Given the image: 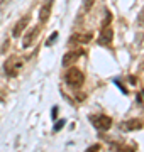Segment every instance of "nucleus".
Wrapping results in <instances>:
<instances>
[{"instance_id":"obj_16","label":"nucleus","mask_w":144,"mask_h":152,"mask_svg":"<svg viewBox=\"0 0 144 152\" xmlns=\"http://www.w3.org/2000/svg\"><path fill=\"white\" fill-rule=\"evenodd\" d=\"M98 149H100V145H98V144H97V145H92V147H90V149H88V151H98Z\"/></svg>"},{"instance_id":"obj_15","label":"nucleus","mask_w":144,"mask_h":152,"mask_svg":"<svg viewBox=\"0 0 144 152\" xmlns=\"http://www.w3.org/2000/svg\"><path fill=\"white\" fill-rule=\"evenodd\" d=\"M56 115H58V107H54L53 112H51V117H53V118H56Z\"/></svg>"},{"instance_id":"obj_7","label":"nucleus","mask_w":144,"mask_h":152,"mask_svg":"<svg viewBox=\"0 0 144 152\" xmlns=\"http://www.w3.org/2000/svg\"><path fill=\"white\" fill-rule=\"evenodd\" d=\"M144 124L143 120L139 118H134V120H127V122H124V124H120V129L126 132H131V130H139V129H143Z\"/></svg>"},{"instance_id":"obj_8","label":"nucleus","mask_w":144,"mask_h":152,"mask_svg":"<svg viewBox=\"0 0 144 152\" xmlns=\"http://www.w3.org/2000/svg\"><path fill=\"white\" fill-rule=\"evenodd\" d=\"M51 7H53V0H48L44 5L39 9V20L43 22V24H44L48 19H49V15H51Z\"/></svg>"},{"instance_id":"obj_5","label":"nucleus","mask_w":144,"mask_h":152,"mask_svg":"<svg viewBox=\"0 0 144 152\" xmlns=\"http://www.w3.org/2000/svg\"><path fill=\"white\" fill-rule=\"evenodd\" d=\"M112 39H114V31L110 27L104 26L102 27V32H100V37H98V44L100 46H110Z\"/></svg>"},{"instance_id":"obj_6","label":"nucleus","mask_w":144,"mask_h":152,"mask_svg":"<svg viewBox=\"0 0 144 152\" xmlns=\"http://www.w3.org/2000/svg\"><path fill=\"white\" fill-rule=\"evenodd\" d=\"M29 20H31V17L29 15H24L22 19H19L17 20V24L14 26V31H12V36L14 37H21V34L26 31V27L29 26Z\"/></svg>"},{"instance_id":"obj_9","label":"nucleus","mask_w":144,"mask_h":152,"mask_svg":"<svg viewBox=\"0 0 144 152\" xmlns=\"http://www.w3.org/2000/svg\"><path fill=\"white\" fill-rule=\"evenodd\" d=\"M82 56V51H71V53H66L65 58H63V66H71L73 63H76Z\"/></svg>"},{"instance_id":"obj_2","label":"nucleus","mask_w":144,"mask_h":152,"mask_svg":"<svg viewBox=\"0 0 144 152\" xmlns=\"http://www.w3.org/2000/svg\"><path fill=\"white\" fill-rule=\"evenodd\" d=\"M4 69H5L7 76H17L19 75V71L22 69V59L17 58V56H10V58L5 61Z\"/></svg>"},{"instance_id":"obj_14","label":"nucleus","mask_w":144,"mask_h":152,"mask_svg":"<svg viewBox=\"0 0 144 152\" xmlns=\"http://www.w3.org/2000/svg\"><path fill=\"white\" fill-rule=\"evenodd\" d=\"M137 22H139V26H143V27H144V12H143V14H141V15H139Z\"/></svg>"},{"instance_id":"obj_11","label":"nucleus","mask_w":144,"mask_h":152,"mask_svg":"<svg viewBox=\"0 0 144 152\" xmlns=\"http://www.w3.org/2000/svg\"><path fill=\"white\" fill-rule=\"evenodd\" d=\"M65 124H66L65 120H58V122H56V125H54V130H56V132H58V130H61V129L65 127Z\"/></svg>"},{"instance_id":"obj_10","label":"nucleus","mask_w":144,"mask_h":152,"mask_svg":"<svg viewBox=\"0 0 144 152\" xmlns=\"http://www.w3.org/2000/svg\"><path fill=\"white\" fill-rule=\"evenodd\" d=\"M90 39H92V34H75V36H71V39H70V44H85L88 42Z\"/></svg>"},{"instance_id":"obj_12","label":"nucleus","mask_w":144,"mask_h":152,"mask_svg":"<svg viewBox=\"0 0 144 152\" xmlns=\"http://www.w3.org/2000/svg\"><path fill=\"white\" fill-rule=\"evenodd\" d=\"M93 2H95V0H83V7H85V10H88L90 7L93 5Z\"/></svg>"},{"instance_id":"obj_13","label":"nucleus","mask_w":144,"mask_h":152,"mask_svg":"<svg viewBox=\"0 0 144 152\" xmlns=\"http://www.w3.org/2000/svg\"><path fill=\"white\" fill-rule=\"evenodd\" d=\"M56 37H58V32H54V34H53V36H51L49 39H48V42H46V44H48V46H51V44H53V42L56 41Z\"/></svg>"},{"instance_id":"obj_3","label":"nucleus","mask_w":144,"mask_h":152,"mask_svg":"<svg viewBox=\"0 0 144 152\" xmlns=\"http://www.w3.org/2000/svg\"><path fill=\"white\" fill-rule=\"evenodd\" d=\"M90 122H92L93 127L98 129V130H109L112 127V118L107 117V115H92V117H90Z\"/></svg>"},{"instance_id":"obj_1","label":"nucleus","mask_w":144,"mask_h":152,"mask_svg":"<svg viewBox=\"0 0 144 152\" xmlns=\"http://www.w3.org/2000/svg\"><path fill=\"white\" fill-rule=\"evenodd\" d=\"M65 81L70 86H82L85 81V75L78 68H70L65 75Z\"/></svg>"},{"instance_id":"obj_4","label":"nucleus","mask_w":144,"mask_h":152,"mask_svg":"<svg viewBox=\"0 0 144 152\" xmlns=\"http://www.w3.org/2000/svg\"><path fill=\"white\" fill-rule=\"evenodd\" d=\"M39 32H41V27H39V26H36V27H31V29H29L27 32L24 34V37H22V48H24V49L31 48V46L36 42V39H37Z\"/></svg>"}]
</instances>
